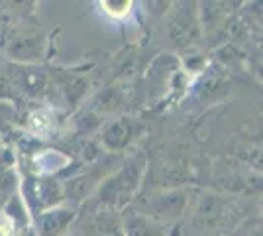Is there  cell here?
Wrapping results in <instances>:
<instances>
[{
    "label": "cell",
    "mask_w": 263,
    "mask_h": 236,
    "mask_svg": "<svg viewBox=\"0 0 263 236\" xmlns=\"http://www.w3.org/2000/svg\"><path fill=\"white\" fill-rule=\"evenodd\" d=\"M169 35L179 49H191L200 40V20H198V4L195 2H181L177 4L171 18H169Z\"/></svg>",
    "instance_id": "obj_3"
},
{
    "label": "cell",
    "mask_w": 263,
    "mask_h": 236,
    "mask_svg": "<svg viewBox=\"0 0 263 236\" xmlns=\"http://www.w3.org/2000/svg\"><path fill=\"white\" fill-rule=\"evenodd\" d=\"M145 168H147V161L143 154L130 157L118 171H114L100 183L99 191H97V203L102 207L114 209L118 213L124 211L136 199Z\"/></svg>",
    "instance_id": "obj_1"
},
{
    "label": "cell",
    "mask_w": 263,
    "mask_h": 236,
    "mask_svg": "<svg viewBox=\"0 0 263 236\" xmlns=\"http://www.w3.org/2000/svg\"><path fill=\"white\" fill-rule=\"evenodd\" d=\"M253 236H261V234H257V232H255V234H253Z\"/></svg>",
    "instance_id": "obj_11"
},
{
    "label": "cell",
    "mask_w": 263,
    "mask_h": 236,
    "mask_svg": "<svg viewBox=\"0 0 263 236\" xmlns=\"http://www.w3.org/2000/svg\"><path fill=\"white\" fill-rule=\"evenodd\" d=\"M85 236H124L122 232V216L118 211L99 205V209L88 216L83 228Z\"/></svg>",
    "instance_id": "obj_6"
},
{
    "label": "cell",
    "mask_w": 263,
    "mask_h": 236,
    "mask_svg": "<svg viewBox=\"0 0 263 236\" xmlns=\"http://www.w3.org/2000/svg\"><path fill=\"white\" fill-rule=\"evenodd\" d=\"M191 203V189L186 187H175V189H163V191L155 193L154 197H149V201L145 203L140 213L147 214L149 219H154L157 223H173L177 219H181Z\"/></svg>",
    "instance_id": "obj_2"
},
{
    "label": "cell",
    "mask_w": 263,
    "mask_h": 236,
    "mask_svg": "<svg viewBox=\"0 0 263 236\" xmlns=\"http://www.w3.org/2000/svg\"><path fill=\"white\" fill-rule=\"evenodd\" d=\"M6 51L14 59L35 61L44 53V40L35 32H18V34L10 35V42L6 44Z\"/></svg>",
    "instance_id": "obj_8"
},
{
    "label": "cell",
    "mask_w": 263,
    "mask_h": 236,
    "mask_svg": "<svg viewBox=\"0 0 263 236\" xmlns=\"http://www.w3.org/2000/svg\"><path fill=\"white\" fill-rule=\"evenodd\" d=\"M104 6V10L108 12V14H118V16H124V14H128L130 12V6H132V2H104L102 4Z\"/></svg>",
    "instance_id": "obj_10"
},
{
    "label": "cell",
    "mask_w": 263,
    "mask_h": 236,
    "mask_svg": "<svg viewBox=\"0 0 263 236\" xmlns=\"http://www.w3.org/2000/svg\"><path fill=\"white\" fill-rule=\"evenodd\" d=\"M75 207H63V205H55L51 209H45L37 214V230L42 236H61L67 232V228L71 226L75 219Z\"/></svg>",
    "instance_id": "obj_5"
},
{
    "label": "cell",
    "mask_w": 263,
    "mask_h": 236,
    "mask_svg": "<svg viewBox=\"0 0 263 236\" xmlns=\"http://www.w3.org/2000/svg\"><path fill=\"white\" fill-rule=\"evenodd\" d=\"M120 216L124 236H169L167 226L140 211H126Z\"/></svg>",
    "instance_id": "obj_7"
},
{
    "label": "cell",
    "mask_w": 263,
    "mask_h": 236,
    "mask_svg": "<svg viewBox=\"0 0 263 236\" xmlns=\"http://www.w3.org/2000/svg\"><path fill=\"white\" fill-rule=\"evenodd\" d=\"M226 201L214 195V193H202L195 203L191 226L195 228V236H212L216 230H220V225L224 221Z\"/></svg>",
    "instance_id": "obj_4"
},
{
    "label": "cell",
    "mask_w": 263,
    "mask_h": 236,
    "mask_svg": "<svg viewBox=\"0 0 263 236\" xmlns=\"http://www.w3.org/2000/svg\"><path fill=\"white\" fill-rule=\"evenodd\" d=\"M134 132H136V124L128 118H120L106 126V130L100 136V142L110 152H118V150H124L134 140Z\"/></svg>",
    "instance_id": "obj_9"
}]
</instances>
